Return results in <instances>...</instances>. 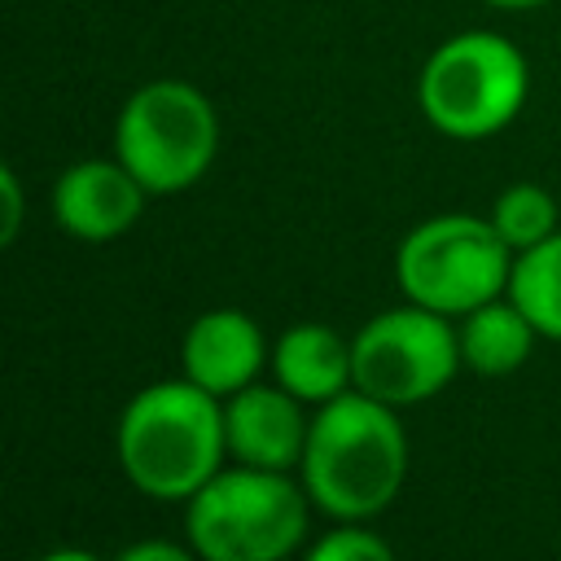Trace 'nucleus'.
<instances>
[{
	"label": "nucleus",
	"instance_id": "f257e3e1",
	"mask_svg": "<svg viewBox=\"0 0 561 561\" xmlns=\"http://www.w3.org/2000/svg\"><path fill=\"white\" fill-rule=\"evenodd\" d=\"M408 478V434L390 403L346 390L320 403L307 451L298 460V482L311 504L333 522L377 517Z\"/></svg>",
	"mask_w": 561,
	"mask_h": 561
},
{
	"label": "nucleus",
	"instance_id": "f03ea898",
	"mask_svg": "<svg viewBox=\"0 0 561 561\" xmlns=\"http://www.w3.org/2000/svg\"><path fill=\"white\" fill-rule=\"evenodd\" d=\"M114 451L140 495L188 500L224 469V399L188 377L149 381L118 412Z\"/></svg>",
	"mask_w": 561,
	"mask_h": 561
},
{
	"label": "nucleus",
	"instance_id": "7ed1b4c3",
	"mask_svg": "<svg viewBox=\"0 0 561 561\" xmlns=\"http://www.w3.org/2000/svg\"><path fill=\"white\" fill-rule=\"evenodd\" d=\"M311 508L289 469L232 465L184 500V530L202 561H285L302 548Z\"/></svg>",
	"mask_w": 561,
	"mask_h": 561
},
{
	"label": "nucleus",
	"instance_id": "20e7f679",
	"mask_svg": "<svg viewBox=\"0 0 561 561\" xmlns=\"http://www.w3.org/2000/svg\"><path fill=\"white\" fill-rule=\"evenodd\" d=\"M530 96L526 53L500 31L447 35L416 75L425 123L451 140H486L504 131Z\"/></svg>",
	"mask_w": 561,
	"mask_h": 561
},
{
	"label": "nucleus",
	"instance_id": "39448f33",
	"mask_svg": "<svg viewBox=\"0 0 561 561\" xmlns=\"http://www.w3.org/2000/svg\"><path fill=\"white\" fill-rule=\"evenodd\" d=\"M219 153V114L188 79L140 83L114 118V158L149 197L193 188Z\"/></svg>",
	"mask_w": 561,
	"mask_h": 561
},
{
	"label": "nucleus",
	"instance_id": "423d86ee",
	"mask_svg": "<svg viewBox=\"0 0 561 561\" xmlns=\"http://www.w3.org/2000/svg\"><path fill=\"white\" fill-rule=\"evenodd\" d=\"M513 250L495 232L491 215H430L394 250V276L408 302L438 316H469L473 307L504 298L513 276Z\"/></svg>",
	"mask_w": 561,
	"mask_h": 561
},
{
	"label": "nucleus",
	"instance_id": "0eeeda50",
	"mask_svg": "<svg viewBox=\"0 0 561 561\" xmlns=\"http://www.w3.org/2000/svg\"><path fill=\"white\" fill-rule=\"evenodd\" d=\"M351 364L355 390L390 408H408L447 390L465 359L451 316H438L421 302H403L359 324V333L351 337Z\"/></svg>",
	"mask_w": 561,
	"mask_h": 561
},
{
	"label": "nucleus",
	"instance_id": "6e6552de",
	"mask_svg": "<svg viewBox=\"0 0 561 561\" xmlns=\"http://www.w3.org/2000/svg\"><path fill=\"white\" fill-rule=\"evenodd\" d=\"M145 197L118 158H79L53 184V219L79 241H114L145 215Z\"/></svg>",
	"mask_w": 561,
	"mask_h": 561
},
{
	"label": "nucleus",
	"instance_id": "1a4fd4ad",
	"mask_svg": "<svg viewBox=\"0 0 561 561\" xmlns=\"http://www.w3.org/2000/svg\"><path fill=\"white\" fill-rule=\"evenodd\" d=\"M307 430L311 421L302 416V399L289 394L280 381L276 386L250 381L224 399V438L237 465L298 469L307 451Z\"/></svg>",
	"mask_w": 561,
	"mask_h": 561
},
{
	"label": "nucleus",
	"instance_id": "9d476101",
	"mask_svg": "<svg viewBox=\"0 0 561 561\" xmlns=\"http://www.w3.org/2000/svg\"><path fill=\"white\" fill-rule=\"evenodd\" d=\"M267 359V342H263V329L237 311V307H215V311H202L188 329H184V342H180V364H184V377L219 399L237 394L241 386H250L259 377Z\"/></svg>",
	"mask_w": 561,
	"mask_h": 561
},
{
	"label": "nucleus",
	"instance_id": "9b49d317",
	"mask_svg": "<svg viewBox=\"0 0 561 561\" xmlns=\"http://www.w3.org/2000/svg\"><path fill=\"white\" fill-rule=\"evenodd\" d=\"M272 373L276 381L298 394L302 403H329L346 390H355V364L351 342L329 324H289L272 346Z\"/></svg>",
	"mask_w": 561,
	"mask_h": 561
},
{
	"label": "nucleus",
	"instance_id": "f8f14e48",
	"mask_svg": "<svg viewBox=\"0 0 561 561\" xmlns=\"http://www.w3.org/2000/svg\"><path fill=\"white\" fill-rule=\"evenodd\" d=\"M456 333H460V359L482 377L517 373L530 359L535 337H539V329L526 320V311L508 294L473 307L469 316H460Z\"/></svg>",
	"mask_w": 561,
	"mask_h": 561
},
{
	"label": "nucleus",
	"instance_id": "ddd939ff",
	"mask_svg": "<svg viewBox=\"0 0 561 561\" xmlns=\"http://www.w3.org/2000/svg\"><path fill=\"white\" fill-rule=\"evenodd\" d=\"M508 298L526 311V320L539 329V337L561 342V228L548 241H539L513 259Z\"/></svg>",
	"mask_w": 561,
	"mask_h": 561
},
{
	"label": "nucleus",
	"instance_id": "4468645a",
	"mask_svg": "<svg viewBox=\"0 0 561 561\" xmlns=\"http://www.w3.org/2000/svg\"><path fill=\"white\" fill-rule=\"evenodd\" d=\"M491 224H495V232L508 241V250L522 254V250L548 241V237L561 228V219H557V197H552L543 184H530V180L508 184V188L495 197V206H491Z\"/></svg>",
	"mask_w": 561,
	"mask_h": 561
},
{
	"label": "nucleus",
	"instance_id": "2eb2a0df",
	"mask_svg": "<svg viewBox=\"0 0 561 561\" xmlns=\"http://www.w3.org/2000/svg\"><path fill=\"white\" fill-rule=\"evenodd\" d=\"M302 561H394V548H390L381 535H373L368 526L342 522V526L324 530V535L307 548Z\"/></svg>",
	"mask_w": 561,
	"mask_h": 561
},
{
	"label": "nucleus",
	"instance_id": "dca6fc26",
	"mask_svg": "<svg viewBox=\"0 0 561 561\" xmlns=\"http://www.w3.org/2000/svg\"><path fill=\"white\" fill-rule=\"evenodd\" d=\"M0 241L13 245L18 232H22V184H18V171L13 167H0Z\"/></svg>",
	"mask_w": 561,
	"mask_h": 561
},
{
	"label": "nucleus",
	"instance_id": "f3484780",
	"mask_svg": "<svg viewBox=\"0 0 561 561\" xmlns=\"http://www.w3.org/2000/svg\"><path fill=\"white\" fill-rule=\"evenodd\" d=\"M114 561H202L197 548L188 543H171V539H140V543H127Z\"/></svg>",
	"mask_w": 561,
	"mask_h": 561
},
{
	"label": "nucleus",
	"instance_id": "a211bd4d",
	"mask_svg": "<svg viewBox=\"0 0 561 561\" xmlns=\"http://www.w3.org/2000/svg\"><path fill=\"white\" fill-rule=\"evenodd\" d=\"M39 561H101V557L88 552V548H53V552H44Z\"/></svg>",
	"mask_w": 561,
	"mask_h": 561
},
{
	"label": "nucleus",
	"instance_id": "6ab92c4d",
	"mask_svg": "<svg viewBox=\"0 0 561 561\" xmlns=\"http://www.w3.org/2000/svg\"><path fill=\"white\" fill-rule=\"evenodd\" d=\"M482 4H491V9H539L548 0H482Z\"/></svg>",
	"mask_w": 561,
	"mask_h": 561
}]
</instances>
